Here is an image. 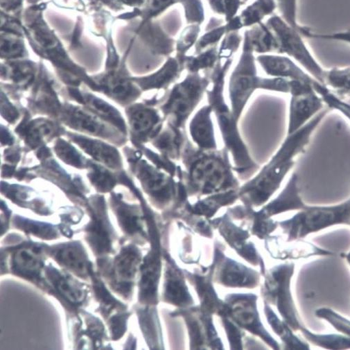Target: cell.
<instances>
[{
  "label": "cell",
  "instance_id": "6da1fadb",
  "mask_svg": "<svg viewBox=\"0 0 350 350\" xmlns=\"http://www.w3.org/2000/svg\"><path fill=\"white\" fill-rule=\"evenodd\" d=\"M329 110L328 107L323 109L301 129L286 135L277 152L259 174L239 188V197L246 206L265 204L278 190Z\"/></svg>",
  "mask_w": 350,
  "mask_h": 350
},
{
  "label": "cell",
  "instance_id": "7a4b0ae2",
  "mask_svg": "<svg viewBox=\"0 0 350 350\" xmlns=\"http://www.w3.org/2000/svg\"><path fill=\"white\" fill-rule=\"evenodd\" d=\"M228 150H203L195 146L187 138L181 163L184 166L182 180L188 196H207L232 189L240 184L234 175Z\"/></svg>",
  "mask_w": 350,
  "mask_h": 350
},
{
  "label": "cell",
  "instance_id": "3957f363",
  "mask_svg": "<svg viewBox=\"0 0 350 350\" xmlns=\"http://www.w3.org/2000/svg\"><path fill=\"white\" fill-rule=\"evenodd\" d=\"M232 60L219 59L215 67L207 75L213 83L207 90L208 105L215 114L225 148L231 153L234 162L233 170L241 178L245 179L259 170L260 166L250 155L239 132L237 123L231 109L226 104L224 97L225 79L232 65Z\"/></svg>",
  "mask_w": 350,
  "mask_h": 350
},
{
  "label": "cell",
  "instance_id": "277c9868",
  "mask_svg": "<svg viewBox=\"0 0 350 350\" xmlns=\"http://www.w3.org/2000/svg\"><path fill=\"white\" fill-rule=\"evenodd\" d=\"M211 82L208 75L189 73L166 92L160 111L167 123L185 130L186 122L203 98Z\"/></svg>",
  "mask_w": 350,
  "mask_h": 350
},
{
  "label": "cell",
  "instance_id": "5b68a950",
  "mask_svg": "<svg viewBox=\"0 0 350 350\" xmlns=\"http://www.w3.org/2000/svg\"><path fill=\"white\" fill-rule=\"evenodd\" d=\"M142 152H137L132 161L133 172L144 191L159 207L172 203L184 204L188 197L181 179L174 177L142 159Z\"/></svg>",
  "mask_w": 350,
  "mask_h": 350
},
{
  "label": "cell",
  "instance_id": "8992f818",
  "mask_svg": "<svg viewBox=\"0 0 350 350\" xmlns=\"http://www.w3.org/2000/svg\"><path fill=\"white\" fill-rule=\"evenodd\" d=\"M280 224L288 234V241L304 239L311 233L335 225L350 226V198L334 206H307L291 219Z\"/></svg>",
  "mask_w": 350,
  "mask_h": 350
},
{
  "label": "cell",
  "instance_id": "52a82bcc",
  "mask_svg": "<svg viewBox=\"0 0 350 350\" xmlns=\"http://www.w3.org/2000/svg\"><path fill=\"white\" fill-rule=\"evenodd\" d=\"M254 49L245 36L243 53L229 82L231 111L237 122L256 90H267V78L258 76Z\"/></svg>",
  "mask_w": 350,
  "mask_h": 350
},
{
  "label": "cell",
  "instance_id": "ba28073f",
  "mask_svg": "<svg viewBox=\"0 0 350 350\" xmlns=\"http://www.w3.org/2000/svg\"><path fill=\"white\" fill-rule=\"evenodd\" d=\"M266 25L275 37L277 53L293 59L314 79L323 83L326 70L313 56L301 32L278 16L271 17Z\"/></svg>",
  "mask_w": 350,
  "mask_h": 350
},
{
  "label": "cell",
  "instance_id": "9c48e42d",
  "mask_svg": "<svg viewBox=\"0 0 350 350\" xmlns=\"http://www.w3.org/2000/svg\"><path fill=\"white\" fill-rule=\"evenodd\" d=\"M313 85L291 80L287 135L301 129L323 110V100Z\"/></svg>",
  "mask_w": 350,
  "mask_h": 350
},
{
  "label": "cell",
  "instance_id": "30bf717a",
  "mask_svg": "<svg viewBox=\"0 0 350 350\" xmlns=\"http://www.w3.org/2000/svg\"><path fill=\"white\" fill-rule=\"evenodd\" d=\"M295 265L285 264L275 267L267 282L269 295L277 306L284 321L294 331H301L305 326L299 321L291 292V280Z\"/></svg>",
  "mask_w": 350,
  "mask_h": 350
},
{
  "label": "cell",
  "instance_id": "8fae6325",
  "mask_svg": "<svg viewBox=\"0 0 350 350\" xmlns=\"http://www.w3.org/2000/svg\"><path fill=\"white\" fill-rule=\"evenodd\" d=\"M161 111L146 101L135 104L127 109L131 135L138 147L152 142L164 128L165 118Z\"/></svg>",
  "mask_w": 350,
  "mask_h": 350
},
{
  "label": "cell",
  "instance_id": "7c38bea8",
  "mask_svg": "<svg viewBox=\"0 0 350 350\" xmlns=\"http://www.w3.org/2000/svg\"><path fill=\"white\" fill-rule=\"evenodd\" d=\"M141 255L138 249L133 245L122 247L118 256L105 270L111 282V287L124 297H129L133 286V280L140 262Z\"/></svg>",
  "mask_w": 350,
  "mask_h": 350
},
{
  "label": "cell",
  "instance_id": "4fadbf2b",
  "mask_svg": "<svg viewBox=\"0 0 350 350\" xmlns=\"http://www.w3.org/2000/svg\"><path fill=\"white\" fill-rule=\"evenodd\" d=\"M91 221L85 227L86 239L97 256H104L113 251L115 233L109 221L103 198L93 199Z\"/></svg>",
  "mask_w": 350,
  "mask_h": 350
},
{
  "label": "cell",
  "instance_id": "5bb4252c",
  "mask_svg": "<svg viewBox=\"0 0 350 350\" xmlns=\"http://www.w3.org/2000/svg\"><path fill=\"white\" fill-rule=\"evenodd\" d=\"M44 250V245L29 242L12 248V272L35 283L42 284L41 272L44 266L42 253Z\"/></svg>",
  "mask_w": 350,
  "mask_h": 350
},
{
  "label": "cell",
  "instance_id": "9a60e30c",
  "mask_svg": "<svg viewBox=\"0 0 350 350\" xmlns=\"http://www.w3.org/2000/svg\"><path fill=\"white\" fill-rule=\"evenodd\" d=\"M62 267L76 275L86 279L93 271L82 244L78 241L62 243L45 249Z\"/></svg>",
  "mask_w": 350,
  "mask_h": 350
},
{
  "label": "cell",
  "instance_id": "2e32d148",
  "mask_svg": "<svg viewBox=\"0 0 350 350\" xmlns=\"http://www.w3.org/2000/svg\"><path fill=\"white\" fill-rule=\"evenodd\" d=\"M257 60L264 71L272 77L282 78L314 84L317 81L306 70L299 67L290 57L262 55Z\"/></svg>",
  "mask_w": 350,
  "mask_h": 350
},
{
  "label": "cell",
  "instance_id": "e0dca14e",
  "mask_svg": "<svg viewBox=\"0 0 350 350\" xmlns=\"http://www.w3.org/2000/svg\"><path fill=\"white\" fill-rule=\"evenodd\" d=\"M45 275L51 288L62 297L68 305L74 307L81 306L87 297L85 286L70 275L49 265L44 269Z\"/></svg>",
  "mask_w": 350,
  "mask_h": 350
},
{
  "label": "cell",
  "instance_id": "ac0fdd59",
  "mask_svg": "<svg viewBox=\"0 0 350 350\" xmlns=\"http://www.w3.org/2000/svg\"><path fill=\"white\" fill-rule=\"evenodd\" d=\"M93 113L72 105H67L63 109L62 119L71 129L88 135L109 138L111 130L106 126L103 120L94 116Z\"/></svg>",
  "mask_w": 350,
  "mask_h": 350
},
{
  "label": "cell",
  "instance_id": "d6986e66",
  "mask_svg": "<svg viewBox=\"0 0 350 350\" xmlns=\"http://www.w3.org/2000/svg\"><path fill=\"white\" fill-rule=\"evenodd\" d=\"M213 108L207 105L199 109L191 119L189 131L193 143L203 150H217L215 128L212 120Z\"/></svg>",
  "mask_w": 350,
  "mask_h": 350
},
{
  "label": "cell",
  "instance_id": "ffe728a7",
  "mask_svg": "<svg viewBox=\"0 0 350 350\" xmlns=\"http://www.w3.org/2000/svg\"><path fill=\"white\" fill-rule=\"evenodd\" d=\"M306 205L299 194L298 176L293 173L279 196L258 213L264 217L292 211L304 210Z\"/></svg>",
  "mask_w": 350,
  "mask_h": 350
},
{
  "label": "cell",
  "instance_id": "44dd1931",
  "mask_svg": "<svg viewBox=\"0 0 350 350\" xmlns=\"http://www.w3.org/2000/svg\"><path fill=\"white\" fill-rule=\"evenodd\" d=\"M68 137L74 141L87 154L96 161L113 170L122 167V158L118 150L101 141L68 133Z\"/></svg>",
  "mask_w": 350,
  "mask_h": 350
},
{
  "label": "cell",
  "instance_id": "7402d4cb",
  "mask_svg": "<svg viewBox=\"0 0 350 350\" xmlns=\"http://www.w3.org/2000/svg\"><path fill=\"white\" fill-rule=\"evenodd\" d=\"M184 69L185 66L176 57H170L157 72L133 80L142 91L166 90L180 78Z\"/></svg>",
  "mask_w": 350,
  "mask_h": 350
},
{
  "label": "cell",
  "instance_id": "603a6c76",
  "mask_svg": "<svg viewBox=\"0 0 350 350\" xmlns=\"http://www.w3.org/2000/svg\"><path fill=\"white\" fill-rule=\"evenodd\" d=\"M185 130L167 122L161 132L152 143L161 155L170 160L178 162L181 160L184 146L187 139Z\"/></svg>",
  "mask_w": 350,
  "mask_h": 350
},
{
  "label": "cell",
  "instance_id": "cb8c5ba5",
  "mask_svg": "<svg viewBox=\"0 0 350 350\" xmlns=\"http://www.w3.org/2000/svg\"><path fill=\"white\" fill-rule=\"evenodd\" d=\"M160 274V261L154 253L150 254L142 266L140 281V299L144 302H152L155 299L158 280Z\"/></svg>",
  "mask_w": 350,
  "mask_h": 350
},
{
  "label": "cell",
  "instance_id": "d4e9b609",
  "mask_svg": "<svg viewBox=\"0 0 350 350\" xmlns=\"http://www.w3.org/2000/svg\"><path fill=\"white\" fill-rule=\"evenodd\" d=\"M278 248L275 252V258L280 260L306 259L312 256H332L334 253L318 247L304 240H299L291 244H286L282 247L277 241Z\"/></svg>",
  "mask_w": 350,
  "mask_h": 350
},
{
  "label": "cell",
  "instance_id": "484cf974",
  "mask_svg": "<svg viewBox=\"0 0 350 350\" xmlns=\"http://www.w3.org/2000/svg\"><path fill=\"white\" fill-rule=\"evenodd\" d=\"M238 189L209 195L193 205L187 204L189 211L198 215L213 216L221 207L232 204L239 197Z\"/></svg>",
  "mask_w": 350,
  "mask_h": 350
},
{
  "label": "cell",
  "instance_id": "4316f807",
  "mask_svg": "<svg viewBox=\"0 0 350 350\" xmlns=\"http://www.w3.org/2000/svg\"><path fill=\"white\" fill-rule=\"evenodd\" d=\"M113 207L123 231L129 235L143 233L142 216L139 208L122 202L118 198L113 199Z\"/></svg>",
  "mask_w": 350,
  "mask_h": 350
},
{
  "label": "cell",
  "instance_id": "83f0119b",
  "mask_svg": "<svg viewBox=\"0 0 350 350\" xmlns=\"http://www.w3.org/2000/svg\"><path fill=\"white\" fill-rule=\"evenodd\" d=\"M80 97L89 111L100 118L109 122L121 131L126 132L124 119L117 109L105 102L104 100L90 94H83Z\"/></svg>",
  "mask_w": 350,
  "mask_h": 350
},
{
  "label": "cell",
  "instance_id": "f1b7e54d",
  "mask_svg": "<svg viewBox=\"0 0 350 350\" xmlns=\"http://www.w3.org/2000/svg\"><path fill=\"white\" fill-rule=\"evenodd\" d=\"M245 36L254 52L267 54L276 53L278 44L272 31L266 24L256 25L251 30L246 31Z\"/></svg>",
  "mask_w": 350,
  "mask_h": 350
},
{
  "label": "cell",
  "instance_id": "f546056e",
  "mask_svg": "<svg viewBox=\"0 0 350 350\" xmlns=\"http://www.w3.org/2000/svg\"><path fill=\"white\" fill-rule=\"evenodd\" d=\"M267 315L272 328L279 335L289 349H310V345L297 337L291 331V327L284 321L282 322L275 313L268 307Z\"/></svg>",
  "mask_w": 350,
  "mask_h": 350
},
{
  "label": "cell",
  "instance_id": "4dcf8cb0",
  "mask_svg": "<svg viewBox=\"0 0 350 350\" xmlns=\"http://www.w3.org/2000/svg\"><path fill=\"white\" fill-rule=\"evenodd\" d=\"M219 60V51L216 46H211L196 56L186 57L185 68L189 73H199L200 71L210 72Z\"/></svg>",
  "mask_w": 350,
  "mask_h": 350
},
{
  "label": "cell",
  "instance_id": "1f68e13d",
  "mask_svg": "<svg viewBox=\"0 0 350 350\" xmlns=\"http://www.w3.org/2000/svg\"><path fill=\"white\" fill-rule=\"evenodd\" d=\"M26 141L31 147L52 139L58 132L57 127L52 122L37 120L31 122L25 129Z\"/></svg>",
  "mask_w": 350,
  "mask_h": 350
},
{
  "label": "cell",
  "instance_id": "d6a6232c",
  "mask_svg": "<svg viewBox=\"0 0 350 350\" xmlns=\"http://www.w3.org/2000/svg\"><path fill=\"white\" fill-rule=\"evenodd\" d=\"M277 8L275 0H256L239 16L243 27L260 23L264 18L273 14Z\"/></svg>",
  "mask_w": 350,
  "mask_h": 350
},
{
  "label": "cell",
  "instance_id": "836d02e7",
  "mask_svg": "<svg viewBox=\"0 0 350 350\" xmlns=\"http://www.w3.org/2000/svg\"><path fill=\"white\" fill-rule=\"evenodd\" d=\"M301 332L306 339L314 345L328 349H350V337L339 334H314L304 327Z\"/></svg>",
  "mask_w": 350,
  "mask_h": 350
},
{
  "label": "cell",
  "instance_id": "e575fe53",
  "mask_svg": "<svg viewBox=\"0 0 350 350\" xmlns=\"http://www.w3.org/2000/svg\"><path fill=\"white\" fill-rule=\"evenodd\" d=\"M14 224L25 232L42 239H55L59 236L57 230L52 224L30 220L20 216L14 217Z\"/></svg>",
  "mask_w": 350,
  "mask_h": 350
},
{
  "label": "cell",
  "instance_id": "d590c367",
  "mask_svg": "<svg viewBox=\"0 0 350 350\" xmlns=\"http://www.w3.org/2000/svg\"><path fill=\"white\" fill-rule=\"evenodd\" d=\"M90 278L92 280L96 297L104 316H109L115 310L122 311L126 309L124 305L118 301L107 289L104 283L95 275L94 271L92 272Z\"/></svg>",
  "mask_w": 350,
  "mask_h": 350
},
{
  "label": "cell",
  "instance_id": "8d00e7d4",
  "mask_svg": "<svg viewBox=\"0 0 350 350\" xmlns=\"http://www.w3.org/2000/svg\"><path fill=\"white\" fill-rule=\"evenodd\" d=\"M222 281L230 286H247L255 282V277L243 266L228 261L222 271Z\"/></svg>",
  "mask_w": 350,
  "mask_h": 350
},
{
  "label": "cell",
  "instance_id": "74e56055",
  "mask_svg": "<svg viewBox=\"0 0 350 350\" xmlns=\"http://www.w3.org/2000/svg\"><path fill=\"white\" fill-rule=\"evenodd\" d=\"M314 90L322 97L325 105L330 110H335L342 114L350 122V105L344 102L325 84L317 81Z\"/></svg>",
  "mask_w": 350,
  "mask_h": 350
},
{
  "label": "cell",
  "instance_id": "f35d334b",
  "mask_svg": "<svg viewBox=\"0 0 350 350\" xmlns=\"http://www.w3.org/2000/svg\"><path fill=\"white\" fill-rule=\"evenodd\" d=\"M166 297L170 301L178 305L185 306L191 301L184 282L176 273L170 272L166 282Z\"/></svg>",
  "mask_w": 350,
  "mask_h": 350
},
{
  "label": "cell",
  "instance_id": "ab89813d",
  "mask_svg": "<svg viewBox=\"0 0 350 350\" xmlns=\"http://www.w3.org/2000/svg\"><path fill=\"white\" fill-rule=\"evenodd\" d=\"M323 83L338 92L350 94V67L325 70Z\"/></svg>",
  "mask_w": 350,
  "mask_h": 350
},
{
  "label": "cell",
  "instance_id": "60d3db41",
  "mask_svg": "<svg viewBox=\"0 0 350 350\" xmlns=\"http://www.w3.org/2000/svg\"><path fill=\"white\" fill-rule=\"evenodd\" d=\"M55 151L62 161L78 169L85 168L88 163L77 150L66 141L59 139L55 144Z\"/></svg>",
  "mask_w": 350,
  "mask_h": 350
},
{
  "label": "cell",
  "instance_id": "b9f144b4",
  "mask_svg": "<svg viewBox=\"0 0 350 350\" xmlns=\"http://www.w3.org/2000/svg\"><path fill=\"white\" fill-rule=\"evenodd\" d=\"M208 32L196 43V53L198 54L204 51L209 46L217 44L225 33H227L226 25L222 26L221 21L213 18L208 24Z\"/></svg>",
  "mask_w": 350,
  "mask_h": 350
},
{
  "label": "cell",
  "instance_id": "7bdbcfd3",
  "mask_svg": "<svg viewBox=\"0 0 350 350\" xmlns=\"http://www.w3.org/2000/svg\"><path fill=\"white\" fill-rule=\"evenodd\" d=\"M200 33L198 25H190L181 32L176 45V58L185 66V55L188 50L198 41Z\"/></svg>",
  "mask_w": 350,
  "mask_h": 350
},
{
  "label": "cell",
  "instance_id": "ee69618b",
  "mask_svg": "<svg viewBox=\"0 0 350 350\" xmlns=\"http://www.w3.org/2000/svg\"><path fill=\"white\" fill-rule=\"evenodd\" d=\"M317 318L327 321L338 332L350 337V321L329 308H321L316 311Z\"/></svg>",
  "mask_w": 350,
  "mask_h": 350
},
{
  "label": "cell",
  "instance_id": "f6af8a7d",
  "mask_svg": "<svg viewBox=\"0 0 350 350\" xmlns=\"http://www.w3.org/2000/svg\"><path fill=\"white\" fill-rule=\"evenodd\" d=\"M90 178L94 187L100 191L107 192L112 189L115 179L105 169L98 165H92Z\"/></svg>",
  "mask_w": 350,
  "mask_h": 350
},
{
  "label": "cell",
  "instance_id": "bcb514c9",
  "mask_svg": "<svg viewBox=\"0 0 350 350\" xmlns=\"http://www.w3.org/2000/svg\"><path fill=\"white\" fill-rule=\"evenodd\" d=\"M188 24L201 25L204 21V10L200 0H180Z\"/></svg>",
  "mask_w": 350,
  "mask_h": 350
},
{
  "label": "cell",
  "instance_id": "7dc6e473",
  "mask_svg": "<svg viewBox=\"0 0 350 350\" xmlns=\"http://www.w3.org/2000/svg\"><path fill=\"white\" fill-rule=\"evenodd\" d=\"M211 8L216 13L224 15L227 22L235 17L241 0H208Z\"/></svg>",
  "mask_w": 350,
  "mask_h": 350
},
{
  "label": "cell",
  "instance_id": "c3c4849f",
  "mask_svg": "<svg viewBox=\"0 0 350 350\" xmlns=\"http://www.w3.org/2000/svg\"><path fill=\"white\" fill-rule=\"evenodd\" d=\"M275 2L282 18L291 27L299 30L301 26L297 23V0H275Z\"/></svg>",
  "mask_w": 350,
  "mask_h": 350
},
{
  "label": "cell",
  "instance_id": "681fc988",
  "mask_svg": "<svg viewBox=\"0 0 350 350\" xmlns=\"http://www.w3.org/2000/svg\"><path fill=\"white\" fill-rule=\"evenodd\" d=\"M241 42V38L238 33V31L228 33L219 50V59H230L237 51Z\"/></svg>",
  "mask_w": 350,
  "mask_h": 350
},
{
  "label": "cell",
  "instance_id": "f907efd6",
  "mask_svg": "<svg viewBox=\"0 0 350 350\" xmlns=\"http://www.w3.org/2000/svg\"><path fill=\"white\" fill-rule=\"evenodd\" d=\"M299 31L304 38L340 41L350 44V28L330 34L317 33L312 31L310 28L302 26L299 28Z\"/></svg>",
  "mask_w": 350,
  "mask_h": 350
},
{
  "label": "cell",
  "instance_id": "816d5d0a",
  "mask_svg": "<svg viewBox=\"0 0 350 350\" xmlns=\"http://www.w3.org/2000/svg\"><path fill=\"white\" fill-rule=\"evenodd\" d=\"M129 316L127 313H122L111 318L110 329L113 340H118L124 334Z\"/></svg>",
  "mask_w": 350,
  "mask_h": 350
},
{
  "label": "cell",
  "instance_id": "f5cc1de1",
  "mask_svg": "<svg viewBox=\"0 0 350 350\" xmlns=\"http://www.w3.org/2000/svg\"><path fill=\"white\" fill-rule=\"evenodd\" d=\"M178 2H180V0H148V16H156Z\"/></svg>",
  "mask_w": 350,
  "mask_h": 350
},
{
  "label": "cell",
  "instance_id": "db71d44e",
  "mask_svg": "<svg viewBox=\"0 0 350 350\" xmlns=\"http://www.w3.org/2000/svg\"><path fill=\"white\" fill-rule=\"evenodd\" d=\"M3 115L11 122L16 120L18 118V111L12 107L7 99L3 97Z\"/></svg>",
  "mask_w": 350,
  "mask_h": 350
},
{
  "label": "cell",
  "instance_id": "11a10c76",
  "mask_svg": "<svg viewBox=\"0 0 350 350\" xmlns=\"http://www.w3.org/2000/svg\"><path fill=\"white\" fill-rule=\"evenodd\" d=\"M226 328L230 342L232 345H235L234 348H241L240 335L237 329L232 324L226 323Z\"/></svg>",
  "mask_w": 350,
  "mask_h": 350
},
{
  "label": "cell",
  "instance_id": "9f6ffc18",
  "mask_svg": "<svg viewBox=\"0 0 350 350\" xmlns=\"http://www.w3.org/2000/svg\"><path fill=\"white\" fill-rule=\"evenodd\" d=\"M341 256L344 258L350 265V252H349L347 254H342Z\"/></svg>",
  "mask_w": 350,
  "mask_h": 350
},
{
  "label": "cell",
  "instance_id": "6f0895ef",
  "mask_svg": "<svg viewBox=\"0 0 350 350\" xmlns=\"http://www.w3.org/2000/svg\"><path fill=\"white\" fill-rule=\"evenodd\" d=\"M241 1H242V3H246L247 1V0H241Z\"/></svg>",
  "mask_w": 350,
  "mask_h": 350
}]
</instances>
